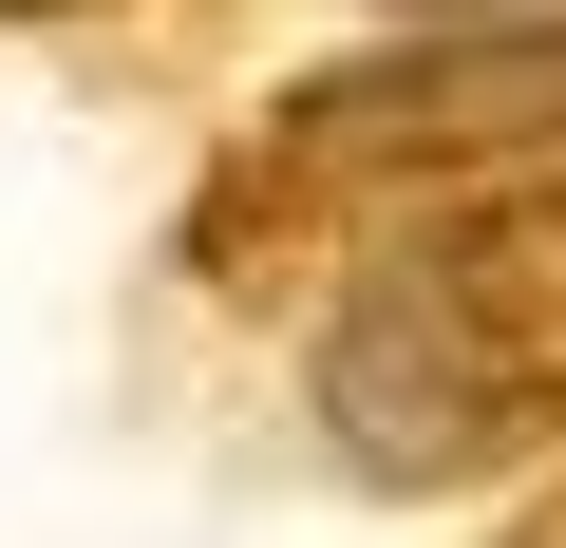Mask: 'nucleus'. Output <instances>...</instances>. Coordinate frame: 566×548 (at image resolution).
Masks as SVG:
<instances>
[{
	"label": "nucleus",
	"instance_id": "39448f33",
	"mask_svg": "<svg viewBox=\"0 0 566 548\" xmlns=\"http://www.w3.org/2000/svg\"><path fill=\"white\" fill-rule=\"evenodd\" d=\"M0 20H39V0H0Z\"/></svg>",
	"mask_w": 566,
	"mask_h": 548
},
{
	"label": "nucleus",
	"instance_id": "7ed1b4c3",
	"mask_svg": "<svg viewBox=\"0 0 566 548\" xmlns=\"http://www.w3.org/2000/svg\"><path fill=\"white\" fill-rule=\"evenodd\" d=\"M397 20H566V0H397Z\"/></svg>",
	"mask_w": 566,
	"mask_h": 548
},
{
	"label": "nucleus",
	"instance_id": "f257e3e1",
	"mask_svg": "<svg viewBox=\"0 0 566 548\" xmlns=\"http://www.w3.org/2000/svg\"><path fill=\"white\" fill-rule=\"evenodd\" d=\"M322 435L378 492H472L566 435V170L453 189V208H397L340 246Z\"/></svg>",
	"mask_w": 566,
	"mask_h": 548
},
{
	"label": "nucleus",
	"instance_id": "f03ea898",
	"mask_svg": "<svg viewBox=\"0 0 566 548\" xmlns=\"http://www.w3.org/2000/svg\"><path fill=\"white\" fill-rule=\"evenodd\" d=\"M528 170H566V20H416L340 76H283L227 133V170L189 189V265L264 303L283 265H340L359 227Z\"/></svg>",
	"mask_w": 566,
	"mask_h": 548
},
{
	"label": "nucleus",
	"instance_id": "20e7f679",
	"mask_svg": "<svg viewBox=\"0 0 566 548\" xmlns=\"http://www.w3.org/2000/svg\"><path fill=\"white\" fill-rule=\"evenodd\" d=\"M510 548H566V473H547V492H528V510H510Z\"/></svg>",
	"mask_w": 566,
	"mask_h": 548
}]
</instances>
